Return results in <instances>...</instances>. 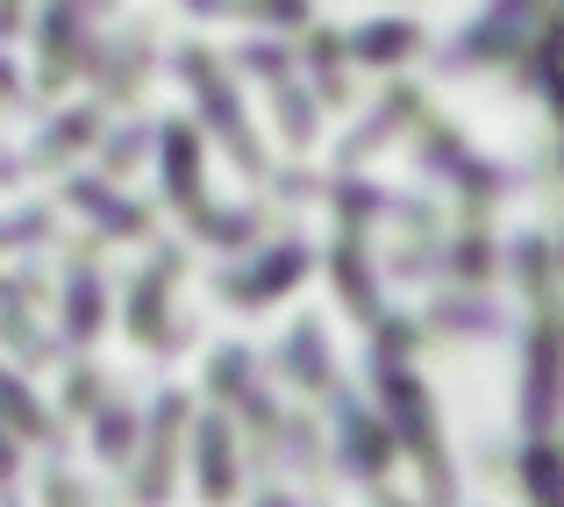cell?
<instances>
[{
    "label": "cell",
    "mask_w": 564,
    "mask_h": 507,
    "mask_svg": "<svg viewBox=\"0 0 564 507\" xmlns=\"http://www.w3.org/2000/svg\"><path fill=\"white\" fill-rule=\"evenodd\" d=\"M172 429H180V408L158 414V443H151V465H143V500H165V479H172Z\"/></svg>",
    "instance_id": "obj_3"
},
{
    "label": "cell",
    "mask_w": 564,
    "mask_h": 507,
    "mask_svg": "<svg viewBox=\"0 0 564 507\" xmlns=\"http://www.w3.org/2000/svg\"><path fill=\"white\" fill-rule=\"evenodd\" d=\"M200 486H207V500H229L236 494V457H229V429H207V443H200Z\"/></svg>",
    "instance_id": "obj_2"
},
{
    "label": "cell",
    "mask_w": 564,
    "mask_h": 507,
    "mask_svg": "<svg viewBox=\"0 0 564 507\" xmlns=\"http://www.w3.org/2000/svg\"><path fill=\"white\" fill-rule=\"evenodd\" d=\"M57 507H79V500H72V486H57Z\"/></svg>",
    "instance_id": "obj_8"
},
{
    "label": "cell",
    "mask_w": 564,
    "mask_h": 507,
    "mask_svg": "<svg viewBox=\"0 0 564 507\" xmlns=\"http://www.w3.org/2000/svg\"><path fill=\"white\" fill-rule=\"evenodd\" d=\"M414 43V29L408 22H379V29H365V57H400Z\"/></svg>",
    "instance_id": "obj_6"
},
{
    "label": "cell",
    "mask_w": 564,
    "mask_h": 507,
    "mask_svg": "<svg viewBox=\"0 0 564 507\" xmlns=\"http://www.w3.org/2000/svg\"><path fill=\"white\" fill-rule=\"evenodd\" d=\"M293 272H301V250H279V258H264L258 279H243V287H236V301H264L272 287H293Z\"/></svg>",
    "instance_id": "obj_4"
},
{
    "label": "cell",
    "mask_w": 564,
    "mask_h": 507,
    "mask_svg": "<svg viewBox=\"0 0 564 507\" xmlns=\"http://www.w3.org/2000/svg\"><path fill=\"white\" fill-rule=\"evenodd\" d=\"M557 357H564V330L551 322V330L536 336V371H529V422H551V400H557Z\"/></svg>",
    "instance_id": "obj_1"
},
{
    "label": "cell",
    "mask_w": 564,
    "mask_h": 507,
    "mask_svg": "<svg viewBox=\"0 0 564 507\" xmlns=\"http://www.w3.org/2000/svg\"><path fill=\"white\" fill-rule=\"evenodd\" d=\"M100 451H129V414H100Z\"/></svg>",
    "instance_id": "obj_7"
},
{
    "label": "cell",
    "mask_w": 564,
    "mask_h": 507,
    "mask_svg": "<svg viewBox=\"0 0 564 507\" xmlns=\"http://www.w3.org/2000/svg\"><path fill=\"white\" fill-rule=\"evenodd\" d=\"M529 486H536L543 507H564V479H557V457L551 451H529Z\"/></svg>",
    "instance_id": "obj_5"
},
{
    "label": "cell",
    "mask_w": 564,
    "mask_h": 507,
    "mask_svg": "<svg viewBox=\"0 0 564 507\" xmlns=\"http://www.w3.org/2000/svg\"><path fill=\"white\" fill-rule=\"evenodd\" d=\"M0 472H8V443H0Z\"/></svg>",
    "instance_id": "obj_9"
}]
</instances>
